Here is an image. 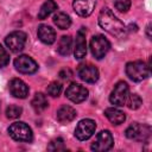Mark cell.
Instances as JSON below:
<instances>
[{
    "instance_id": "cell-15",
    "label": "cell",
    "mask_w": 152,
    "mask_h": 152,
    "mask_svg": "<svg viewBox=\"0 0 152 152\" xmlns=\"http://www.w3.org/2000/svg\"><path fill=\"white\" fill-rule=\"evenodd\" d=\"M95 0H75L72 2L74 11L81 17H89L95 8Z\"/></svg>"
},
{
    "instance_id": "cell-8",
    "label": "cell",
    "mask_w": 152,
    "mask_h": 152,
    "mask_svg": "<svg viewBox=\"0 0 152 152\" xmlns=\"http://www.w3.org/2000/svg\"><path fill=\"white\" fill-rule=\"evenodd\" d=\"M114 144V139H113V135L109 131H101L94 142L91 144V150L93 151H96V152H103V151H108L112 148Z\"/></svg>"
},
{
    "instance_id": "cell-14",
    "label": "cell",
    "mask_w": 152,
    "mask_h": 152,
    "mask_svg": "<svg viewBox=\"0 0 152 152\" xmlns=\"http://www.w3.org/2000/svg\"><path fill=\"white\" fill-rule=\"evenodd\" d=\"M8 89L11 91V94L17 99H25L28 95V87L20 78L11 80V82L8 84Z\"/></svg>"
},
{
    "instance_id": "cell-16",
    "label": "cell",
    "mask_w": 152,
    "mask_h": 152,
    "mask_svg": "<svg viewBox=\"0 0 152 152\" xmlns=\"http://www.w3.org/2000/svg\"><path fill=\"white\" fill-rule=\"evenodd\" d=\"M38 38L44 43V44H52L55 43L56 40V33L53 31V28L51 26H48V25H40L38 27Z\"/></svg>"
},
{
    "instance_id": "cell-7",
    "label": "cell",
    "mask_w": 152,
    "mask_h": 152,
    "mask_svg": "<svg viewBox=\"0 0 152 152\" xmlns=\"http://www.w3.org/2000/svg\"><path fill=\"white\" fill-rule=\"evenodd\" d=\"M95 129H96V124L94 120L83 119L77 124L75 128V137L81 141L88 140L95 133Z\"/></svg>"
},
{
    "instance_id": "cell-29",
    "label": "cell",
    "mask_w": 152,
    "mask_h": 152,
    "mask_svg": "<svg viewBox=\"0 0 152 152\" xmlns=\"http://www.w3.org/2000/svg\"><path fill=\"white\" fill-rule=\"evenodd\" d=\"M59 76H61V78H63V80H69V78L72 76V72H71L70 69H63V70L59 72Z\"/></svg>"
},
{
    "instance_id": "cell-19",
    "label": "cell",
    "mask_w": 152,
    "mask_h": 152,
    "mask_svg": "<svg viewBox=\"0 0 152 152\" xmlns=\"http://www.w3.org/2000/svg\"><path fill=\"white\" fill-rule=\"evenodd\" d=\"M31 104L36 113H42L48 108V99L43 93H36L31 101Z\"/></svg>"
},
{
    "instance_id": "cell-18",
    "label": "cell",
    "mask_w": 152,
    "mask_h": 152,
    "mask_svg": "<svg viewBox=\"0 0 152 152\" xmlns=\"http://www.w3.org/2000/svg\"><path fill=\"white\" fill-rule=\"evenodd\" d=\"M104 115L106 118L113 124V125H120L126 120V116L124 114V112H121L120 109H116L114 107L107 108L104 110Z\"/></svg>"
},
{
    "instance_id": "cell-11",
    "label": "cell",
    "mask_w": 152,
    "mask_h": 152,
    "mask_svg": "<svg viewBox=\"0 0 152 152\" xmlns=\"http://www.w3.org/2000/svg\"><path fill=\"white\" fill-rule=\"evenodd\" d=\"M65 96L70 101H72L75 103H80V102H83L84 100H87L88 90L86 87H83L78 83H71L65 90Z\"/></svg>"
},
{
    "instance_id": "cell-20",
    "label": "cell",
    "mask_w": 152,
    "mask_h": 152,
    "mask_svg": "<svg viewBox=\"0 0 152 152\" xmlns=\"http://www.w3.org/2000/svg\"><path fill=\"white\" fill-rule=\"evenodd\" d=\"M53 23H55V25H56L58 28H61V30H66V28H69L70 25H71V19H70V17H69L66 13H64V12H58V13H56L55 17H53Z\"/></svg>"
},
{
    "instance_id": "cell-28",
    "label": "cell",
    "mask_w": 152,
    "mask_h": 152,
    "mask_svg": "<svg viewBox=\"0 0 152 152\" xmlns=\"http://www.w3.org/2000/svg\"><path fill=\"white\" fill-rule=\"evenodd\" d=\"M10 62V56L7 53V51L5 50V48L2 45H0V69L4 68L5 65H7Z\"/></svg>"
},
{
    "instance_id": "cell-27",
    "label": "cell",
    "mask_w": 152,
    "mask_h": 152,
    "mask_svg": "<svg viewBox=\"0 0 152 152\" xmlns=\"http://www.w3.org/2000/svg\"><path fill=\"white\" fill-rule=\"evenodd\" d=\"M114 6L119 12H127L131 7V0H115L114 1Z\"/></svg>"
},
{
    "instance_id": "cell-17",
    "label": "cell",
    "mask_w": 152,
    "mask_h": 152,
    "mask_svg": "<svg viewBox=\"0 0 152 152\" xmlns=\"http://www.w3.org/2000/svg\"><path fill=\"white\" fill-rule=\"evenodd\" d=\"M57 120L61 124H68L70 121H72L76 118V110L66 104H63L58 110H57Z\"/></svg>"
},
{
    "instance_id": "cell-1",
    "label": "cell",
    "mask_w": 152,
    "mask_h": 152,
    "mask_svg": "<svg viewBox=\"0 0 152 152\" xmlns=\"http://www.w3.org/2000/svg\"><path fill=\"white\" fill-rule=\"evenodd\" d=\"M99 25L109 34L116 37V38H122L126 36L127 28L124 25V23L114 15V13L104 7L101 10L100 14H99Z\"/></svg>"
},
{
    "instance_id": "cell-10",
    "label": "cell",
    "mask_w": 152,
    "mask_h": 152,
    "mask_svg": "<svg viewBox=\"0 0 152 152\" xmlns=\"http://www.w3.org/2000/svg\"><path fill=\"white\" fill-rule=\"evenodd\" d=\"M15 69L21 74H33L38 70V64L33 58L26 55H21L14 59Z\"/></svg>"
},
{
    "instance_id": "cell-4",
    "label": "cell",
    "mask_w": 152,
    "mask_h": 152,
    "mask_svg": "<svg viewBox=\"0 0 152 152\" xmlns=\"http://www.w3.org/2000/svg\"><path fill=\"white\" fill-rule=\"evenodd\" d=\"M125 134L131 140L145 141L151 135V127L148 125H145V124L134 122V124H132V125H129L127 127Z\"/></svg>"
},
{
    "instance_id": "cell-9",
    "label": "cell",
    "mask_w": 152,
    "mask_h": 152,
    "mask_svg": "<svg viewBox=\"0 0 152 152\" xmlns=\"http://www.w3.org/2000/svg\"><path fill=\"white\" fill-rule=\"evenodd\" d=\"M5 43L12 52H19L26 44V33L23 31H13L5 38Z\"/></svg>"
},
{
    "instance_id": "cell-31",
    "label": "cell",
    "mask_w": 152,
    "mask_h": 152,
    "mask_svg": "<svg viewBox=\"0 0 152 152\" xmlns=\"http://www.w3.org/2000/svg\"><path fill=\"white\" fill-rule=\"evenodd\" d=\"M0 106H1V103H0Z\"/></svg>"
},
{
    "instance_id": "cell-12",
    "label": "cell",
    "mask_w": 152,
    "mask_h": 152,
    "mask_svg": "<svg viewBox=\"0 0 152 152\" xmlns=\"http://www.w3.org/2000/svg\"><path fill=\"white\" fill-rule=\"evenodd\" d=\"M86 33L87 30L86 27H81L77 31L76 34V40H75V49H74V55L76 59H82L87 55V40H86Z\"/></svg>"
},
{
    "instance_id": "cell-24",
    "label": "cell",
    "mask_w": 152,
    "mask_h": 152,
    "mask_svg": "<svg viewBox=\"0 0 152 152\" xmlns=\"http://www.w3.org/2000/svg\"><path fill=\"white\" fill-rule=\"evenodd\" d=\"M21 112H23L21 107L15 106V104H11L6 108V116L8 119H17L21 115Z\"/></svg>"
},
{
    "instance_id": "cell-30",
    "label": "cell",
    "mask_w": 152,
    "mask_h": 152,
    "mask_svg": "<svg viewBox=\"0 0 152 152\" xmlns=\"http://www.w3.org/2000/svg\"><path fill=\"white\" fill-rule=\"evenodd\" d=\"M146 28H147V30H146V31H147V37L151 38V32H150V31H151V25H147Z\"/></svg>"
},
{
    "instance_id": "cell-26",
    "label": "cell",
    "mask_w": 152,
    "mask_h": 152,
    "mask_svg": "<svg viewBox=\"0 0 152 152\" xmlns=\"http://www.w3.org/2000/svg\"><path fill=\"white\" fill-rule=\"evenodd\" d=\"M48 150H49V151H63V150H65V145H64L63 139H62V138L53 139V140L49 144Z\"/></svg>"
},
{
    "instance_id": "cell-21",
    "label": "cell",
    "mask_w": 152,
    "mask_h": 152,
    "mask_svg": "<svg viewBox=\"0 0 152 152\" xmlns=\"http://www.w3.org/2000/svg\"><path fill=\"white\" fill-rule=\"evenodd\" d=\"M57 10V4L53 1V0H48L45 1L40 10H39V13H38V19H45L48 18L52 12H55Z\"/></svg>"
},
{
    "instance_id": "cell-5",
    "label": "cell",
    "mask_w": 152,
    "mask_h": 152,
    "mask_svg": "<svg viewBox=\"0 0 152 152\" xmlns=\"http://www.w3.org/2000/svg\"><path fill=\"white\" fill-rule=\"evenodd\" d=\"M128 95H129L128 84L124 81H120L114 86V89L112 90V93L109 95V101L112 104L121 107L126 103Z\"/></svg>"
},
{
    "instance_id": "cell-2",
    "label": "cell",
    "mask_w": 152,
    "mask_h": 152,
    "mask_svg": "<svg viewBox=\"0 0 152 152\" xmlns=\"http://www.w3.org/2000/svg\"><path fill=\"white\" fill-rule=\"evenodd\" d=\"M126 74L132 81L140 82L148 77L150 68L142 61H134L126 64Z\"/></svg>"
},
{
    "instance_id": "cell-13",
    "label": "cell",
    "mask_w": 152,
    "mask_h": 152,
    "mask_svg": "<svg viewBox=\"0 0 152 152\" xmlns=\"http://www.w3.org/2000/svg\"><path fill=\"white\" fill-rule=\"evenodd\" d=\"M78 77L87 83H95L99 80V70L91 64H83L78 68Z\"/></svg>"
},
{
    "instance_id": "cell-6",
    "label": "cell",
    "mask_w": 152,
    "mask_h": 152,
    "mask_svg": "<svg viewBox=\"0 0 152 152\" xmlns=\"http://www.w3.org/2000/svg\"><path fill=\"white\" fill-rule=\"evenodd\" d=\"M110 43L108 39L102 34H96L90 40V50L93 56L96 59H101L106 56V53L109 51Z\"/></svg>"
},
{
    "instance_id": "cell-25",
    "label": "cell",
    "mask_w": 152,
    "mask_h": 152,
    "mask_svg": "<svg viewBox=\"0 0 152 152\" xmlns=\"http://www.w3.org/2000/svg\"><path fill=\"white\" fill-rule=\"evenodd\" d=\"M61 91H62V84L58 83V82H51V83L48 86V88H46V93H48L50 96H52V97L59 96Z\"/></svg>"
},
{
    "instance_id": "cell-23",
    "label": "cell",
    "mask_w": 152,
    "mask_h": 152,
    "mask_svg": "<svg viewBox=\"0 0 152 152\" xmlns=\"http://www.w3.org/2000/svg\"><path fill=\"white\" fill-rule=\"evenodd\" d=\"M126 102H127V106H128L129 109H138L142 104V100H141V97L138 94L128 95Z\"/></svg>"
},
{
    "instance_id": "cell-22",
    "label": "cell",
    "mask_w": 152,
    "mask_h": 152,
    "mask_svg": "<svg viewBox=\"0 0 152 152\" xmlns=\"http://www.w3.org/2000/svg\"><path fill=\"white\" fill-rule=\"evenodd\" d=\"M71 48H72V40L69 36H63L58 43V52L62 56H68L71 52Z\"/></svg>"
},
{
    "instance_id": "cell-3",
    "label": "cell",
    "mask_w": 152,
    "mask_h": 152,
    "mask_svg": "<svg viewBox=\"0 0 152 152\" xmlns=\"http://www.w3.org/2000/svg\"><path fill=\"white\" fill-rule=\"evenodd\" d=\"M8 134L11 135L12 139H14L17 141L31 142L33 139L32 129L30 128L28 125H26L25 122H21V121L12 124L8 127Z\"/></svg>"
}]
</instances>
